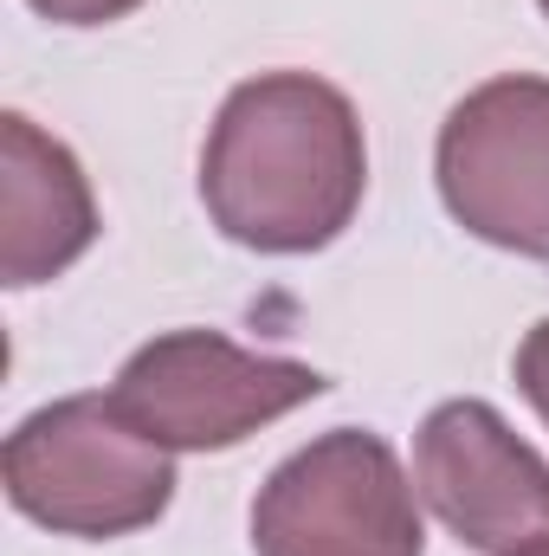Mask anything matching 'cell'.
<instances>
[{
	"label": "cell",
	"mask_w": 549,
	"mask_h": 556,
	"mask_svg": "<svg viewBox=\"0 0 549 556\" xmlns=\"http://www.w3.org/2000/svg\"><path fill=\"white\" fill-rule=\"evenodd\" d=\"M518 389H524L531 408L549 420V317L524 337V350H518Z\"/></svg>",
	"instance_id": "cell-8"
},
{
	"label": "cell",
	"mask_w": 549,
	"mask_h": 556,
	"mask_svg": "<svg viewBox=\"0 0 549 556\" xmlns=\"http://www.w3.org/2000/svg\"><path fill=\"white\" fill-rule=\"evenodd\" d=\"M323 395V376L284 356H253L214 330H175L137 350L111 389L117 415L155 446L175 453H214L240 446L266 420L291 415Z\"/></svg>",
	"instance_id": "cell-3"
},
{
	"label": "cell",
	"mask_w": 549,
	"mask_h": 556,
	"mask_svg": "<svg viewBox=\"0 0 549 556\" xmlns=\"http://www.w3.org/2000/svg\"><path fill=\"white\" fill-rule=\"evenodd\" d=\"M369 181V149L349 98L310 72H272L220 104L201 155V194L227 240L253 253L330 247Z\"/></svg>",
	"instance_id": "cell-1"
},
{
	"label": "cell",
	"mask_w": 549,
	"mask_h": 556,
	"mask_svg": "<svg viewBox=\"0 0 549 556\" xmlns=\"http://www.w3.org/2000/svg\"><path fill=\"white\" fill-rule=\"evenodd\" d=\"M259 556H420L413 485L388 440L336 427L291 453L253 505Z\"/></svg>",
	"instance_id": "cell-4"
},
{
	"label": "cell",
	"mask_w": 549,
	"mask_h": 556,
	"mask_svg": "<svg viewBox=\"0 0 549 556\" xmlns=\"http://www.w3.org/2000/svg\"><path fill=\"white\" fill-rule=\"evenodd\" d=\"M413 485L433 518L491 556L549 544V466L485 402L433 408L413 440Z\"/></svg>",
	"instance_id": "cell-6"
},
{
	"label": "cell",
	"mask_w": 549,
	"mask_h": 556,
	"mask_svg": "<svg viewBox=\"0 0 549 556\" xmlns=\"http://www.w3.org/2000/svg\"><path fill=\"white\" fill-rule=\"evenodd\" d=\"M518 556H549V544H531V551H518Z\"/></svg>",
	"instance_id": "cell-10"
},
{
	"label": "cell",
	"mask_w": 549,
	"mask_h": 556,
	"mask_svg": "<svg viewBox=\"0 0 549 556\" xmlns=\"http://www.w3.org/2000/svg\"><path fill=\"white\" fill-rule=\"evenodd\" d=\"M439 194L465 233L549 260V78H491L452 104Z\"/></svg>",
	"instance_id": "cell-5"
},
{
	"label": "cell",
	"mask_w": 549,
	"mask_h": 556,
	"mask_svg": "<svg viewBox=\"0 0 549 556\" xmlns=\"http://www.w3.org/2000/svg\"><path fill=\"white\" fill-rule=\"evenodd\" d=\"M544 13H549V0H544Z\"/></svg>",
	"instance_id": "cell-11"
},
{
	"label": "cell",
	"mask_w": 549,
	"mask_h": 556,
	"mask_svg": "<svg viewBox=\"0 0 549 556\" xmlns=\"http://www.w3.org/2000/svg\"><path fill=\"white\" fill-rule=\"evenodd\" d=\"M7 498L65 538H130L175 498L168 446L117 415L111 395H65L26 415L7 440Z\"/></svg>",
	"instance_id": "cell-2"
},
{
	"label": "cell",
	"mask_w": 549,
	"mask_h": 556,
	"mask_svg": "<svg viewBox=\"0 0 549 556\" xmlns=\"http://www.w3.org/2000/svg\"><path fill=\"white\" fill-rule=\"evenodd\" d=\"M98 240V201L65 142L33 117H0V278L46 285Z\"/></svg>",
	"instance_id": "cell-7"
},
{
	"label": "cell",
	"mask_w": 549,
	"mask_h": 556,
	"mask_svg": "<svg viewBox=\"0 0 549 556\" xmlns=\"http://www.w3.org/2000/svg\"><path fill=\"white\" fill-rule=\"evenodd\" d=\"M26 7H39V13L59 20V26H104V20L137 13L142 0H26Z\"/></svg>",
	"instance_id": "cell-9"
}]
</instances>
